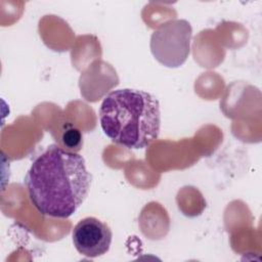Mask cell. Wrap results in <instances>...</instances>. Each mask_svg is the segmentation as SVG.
I'll list each match as a JSON object with an SVG mask.
<instances>
[{"mask_svg": "<svg viewBox=\"0 0 262 262\" xmlns=\"http://www.w3.org/2000/svg\"><path fill=\"white\" fill-rule=\"evenodd\" d=\"M113 70L112 66L107 62L96 60L94 61L85 72L80 76L79 86L81 89V94L88 101H97L101 96L108 91L101 83L98 81L105 80L104 75Z\"/></svg>", "mask_w": 262, "mask_h": 262, "instance_id": "obj_5", "label": "cell"}, {"mask_svg": "<svg viewBox=\"0 0 262 262\" xmlns=\"http://www.w3.org/2000/svg\"><path fill=\"white\" fill-rule=\"evenodd\" d=\"M103 133L115 143L141 149L155 141L161 128L159 100L150 93L131 88L111 91L99 112Z\"/></svg>", "mask_w": 262, "mask_h": 262, "instance_id": "obj_2", "label": "cell"}, {"mask_svg": "<svg viewBox=\"0 0 262 262\" xmlns=\"http://www.w3.org/2000/svg\"><path fill=\"white\" fill-rule=\"evenodd\" d=\"M72 238L79 254L87 258H96L110 250L113 233L110 226L100 219L86 217L75 225Z\"/></svg>", "mask_w": 262, "mask_h": 262, "instance_id": "obj_4", "label": "cell"}, {"mask_svg": "<svg viewBox=\"0 0 262 262\" xmlns=\"http://www.w3.org/2000/svg\"><path fill=\"white\" fill-rule=\"evenodd\" d=\"M192 28L188 20L175 18L159 26L150 36L149 48L158 62L167 68H179L189 53Z\"/></svg>", "mask_w": 262, "mask_h": 262, "instance_id": "obj_3", "label": "cell"}, {"mask_svg": "<svg viewBox=\"0 0 262 262\" xmlns=\"http://www.w3.org/2000/svg\"><path fill=\"white\" fill-rule=\"evenodd\" d=\"M60 142L64 149L78 152L83 146V135L82 132L72 124H68L61 132Z\"/></svg>", "mask_w": 262, "mask_h": 262, "instance_id": "obj_6", "label": "cell"}, {"mask_svg": "<svg viewBox=\"0 0 262 262\" xmlns=\"http://www.w3.org/2000/svg\"><path fill=\"white\" fill-rule=\"evenodd\" d=\"M92 181L84 158L49 145L32 163L25 184L36 210L52 218H69L86 200Z\"/></svg>", "mask_w": 262, "mask_h": 262, "instance_id": "obj_1", "label": "cell"}]
</instances>
